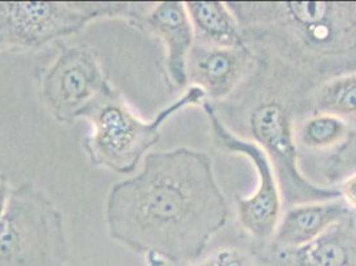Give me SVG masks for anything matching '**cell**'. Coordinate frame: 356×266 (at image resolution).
<instances>
[{"mask_svg": "<svg viewBox=\"0 0 356 266\" xmlns=\"http://www.w3.org/2000/svg\"><path fill=\"white\" fill-rule=\"evenodd\" d=\"M255 55L246 47H209L194 43L188 60L189 86L205 93L207 102H226L255 67Z\"/></svg>", "mask_w": 356, "mask_h": 266, "instance_id": "9", "label": "cell"}, {"mask_svg": "<svg viewBox=\"0 0 356 266\" xmlns=\"http://www.w3.org/2000/svg\"><path fill=\"white\" fill-rule=\"evenodd\" d=\"M230 209L207 152H152L134 178L115 184L105 220L109 236L148 266H192L229 220Z\"/></svg>", "mask_w": 356, "mask_h": 266, "instance_id": "1", "label": "cell"}, {"mask_svg": "<svg viewBox=\"0 0 356 266\" xmlns=\"http://www.w3.org/2000/svg\"><path fill=\"white\" fill-rule=\"evenodd\" d=\"M204 102H207L205 93L195 86H189L177 100L147 121L136 115L119 89L109 84L80 115L92 127L83 147L95 166L131 175L149 149L159 143L163 124L179 111L202 105Z\"/></svg>", "mask_w": 356, "mask_h": 266, "instance_id": "4", "label": "cell"}, {"mask_svg": "<svg viewBox=\"0 0 356 266\" xmlns=\"http://www.w3.org/2000/svg\"><path fill=\"white\" fill-rule=\"evenodd\" d=\"M334 188L338 191L339 197L348 209L356 213V171L341 178Z\"/></svg>", "mask_w": 356, "mask_h": 266, "instance_id": "17", "label": "cell"}, {"mask_svg": "<svg viewBox=\"0 0 356 266\" xmlns=\"http://www.w3.org/2000/svg\"><path fill=\"white\" fill-rule=\"evenodd\" d=\"M254 249L267 266H356L354 213L309 245L297 249Z\"/></svg>", "mask_w": 356, "mask_h": 266, "instance_id": "11", "label": "cell"}, {"mask_svg": "<svg viewBox=\"0 0 356 266\" xmlns=\"http://www.w3.org/2000/svg\"><path fill=\"white\" fill-rule=\"evenodd\" d=\"M259 258L252 244L242 245L238 242L222 244L202 257L192 266H258Z\"/></svg>", "mask_w": 356, "mask_h": 266, "instance_id": "16", "label": "cell"}, {"mask_svg": "<svg viewBox=\"0 0 356 266\" xmlns=\"http://www.w3.org/2000/svg\"><path fill=\"white\" fill-rule=\"evenodd\" d=\"M197 45L246 47L237 17L227 1H186Z\"/></svg>", "mask_w": 356, "mask_h": 266, "instance_id": "13", "label": "cell"}, {"mask_svg": "<svg viewBox=\"0 0 356 266\" xmlns=\"http://www.w3.org/2000/svg\"><path fill=\"white\" fill-rule=\"evenodd\" d=\"M201 107L208 118L214 146L223 152L246 157L257 173L258 182L252 196L237 198V217L242 229L252 240V245L262 248L270 242L284 208L273 164L264 149L233 132L213 104L204 102Z\"/></svg>", "mask_w": 356, "mask_h": 266, "instance_id": "7", "label": "cell"}, {"mask_svg": "<svg viewBox=\"0 0 356 266\" xmlns=\"http://www.w3.org/2000/svg\"><path fill=\"white\" fill-rule=\"evenodd\" d=\"M309 111L343 118L356 133V72L319 84L309 97Z\"/></svg>", "mask_w": 356, "mask_h": 266, "instance_id": "15", "label": "cell"}, {"mask_svg": "<svg viewBox=\"0 0 356 266\" xmlns=\"http://www.w3.org/2000/svg\"><path fill=\"white\" fill-rule=\"evenodd\" d=\"M246 45L316 86L356 72V3L227 1Z\"/></svg>", "mask_w": 356, "mask_h": 266, "instance_id": "2", "label": "cell"}, {"mask_svg": "<svg viewBox=\"0 0 356 266\" xmlns=\"http://www.w3.org/2000/svg\"><path fill=\"white\" fill-rule=\"evenodd\" d=\"M58 45L56 59L38 72L40 97L58 123L74 124L111 83L93 49L61 42Z\"/></svg>", "mask_w": 356, "mask_h": 266, "instance_id": "8", "label": "cell"}, {"mask_svg": "<svg viewBox=\"0 0 356 266\" xmlns=\"http://www.w3.org/2000/svg\"><path fill=\"white\" fill-rule=\"evenodd\" d=\"M353 134L355 132L347 121L328 114L309 112L299 116L296 123L299 152H334L332 159L347 146Z\"/></svg>", "mask_w": 356, "mask_h": 266, "instance_id": "14", "label": "cell"}, {"mask_svg": "<svg viewBox=\"0 0 356 266\" xmlns=\"http://www.w3.org/2000/svg\"><path fill=\"white\" fill-rule=\"evenodd\" d=\"M354 219H355V222H356V213H354Z\"/></svg>", "mask_w": 356, "mask_h": 266, "instance_id": "19", "label": "cell"}, {"mask_svg": "<svg viewBox=\"0 0 356 266\" xmlns=\"http://www.w3.org/2000/svg\"><path fill=\"white\" fill-rule=\"evenodd\" d=\"M137 30L159 38L163 45V71L172 91H181L189 84L188 60L195 43L193 26L185 3H154Z\"/></svg>", "mask_w": 356, "mask_h": 266, "instance_id": "10", "label": "cell"}, {"mask_svg": "<svg viewBox=\"0 0 356 266\" xmlns=\"http://www.w3.org/2000/svg\"><path fill=\"white\" fill-rule=\"evenodd\" d=\"M67 261L59 208L33 182L19 184L0 217V266H65Z\"/></svg>", "mask_w": 356, "mask_h": 266, "instance_id": "6", "label": "cell"}, {"mask_svg": "<svg viewBox=\"0 0 356 266\" xmlns=\"http://www.w3.org/2000/svg\"><path fill=\"white\" fill-rule=\"evenodd\" d=\"M255 67L226 100L241 116L248 140L265 150L282 192L284 207L338 198L334 187L316 184L299 164L296 141L298 118L309 114V97L318 86L305 75L275 60L255 56Z\"/></svg>", "mask_w": 356, "mask_h": 266, "instance_id": "3", "label": "cell"}, {"mask_svg": "<svg viewBox=\"0 0 356 266\" xmlns=\"http://www.w3.org/2000/svg\"><path fill=\"white\" fill-rule=\"evenodd\" d=\"M353 213L341 197L287 207L270 242L262 248L297 249L309 245Z\"/></svg>", "mask_w": 356, "mask_h": 266, "instance_id": "12", "label": "cell"}, {"mask_svg": "<svg viewBox=\"0 0 356 266\" xmlns=\"http://www.w3.org/2000/svg\"><path fill=\"white\" fill-rule=\"evenodd\" d=\"M13 189L10 185V181L6 175L0 173V217L6 213L11 194H13Z\"/></svg>", "mask_w": 356, "mask_h": 266, "instance_id": "18", "label": "cell"}, {"mask_svg": "<svg viewBox=\"0 0 356 266\" xmlns=\"http://www.w3.org/2000/svg\"><path fill=\"white\" fill-rule=\"evenodd\" d=\"M154 3L0 1V51L29 52L59 43L100 19H125L134 29Z\"/></svg>", "mask_w": 356, "mask_h": 266, "instance_id": "5", "label": "cell"}]
</instances>
